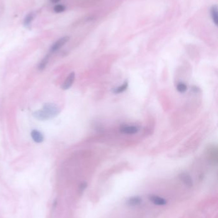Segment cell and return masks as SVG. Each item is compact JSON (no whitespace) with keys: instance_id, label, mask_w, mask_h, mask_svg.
Returning <instances> with one entry per match:
<instances>
[{"instance_id":"5","label":"cell","mask_w":218,"mask_h":218,"mask_svg":"<svg viewBox=\"0 0 218 218\" xmlns=\"http://www.w3.org/2000/svg\"><path fill=\"white\" fill-rule=\"evenodd\" d=\"M210 17L213 23L217 26L218 25V12H217V7L216 5H213L210 10Z\"/></svg>"},{"instance_id":"1","label":"cell","mask_w":218,"mask_h":218,"mask_svg":"<svg viewBox=\"0 0 218 218\" xmlns=\"http://www.w3.org/2000/svg\"><path fill=\"white\" fill-rule=\"evenodd\" d=\"M61 111L60 107L54 103H45L40 110L34 112L33 116L39 121L49 120L59 115Z\"/></svg>"},{"instance_id":"11","label":"cell","mask_w":218,"mask_h":218,"mask_svg":"<svg viewBox=\"0 0 218 218\" xmlns=\"http://www.w3.org/2000/svg\"><path fill=\"white\" fill-rule=\"evenodd\" d=\"M142 199L139 197H132L128 201V204L132 206H135L141 203Z\"/></svg>"},{"instance_id":"4","label":"cell","mask_w":218,"mask_h":218,"mask_svg":"<svg viewBox=\"0 0 218 218\" xmlns=\"http://www.w3.org/2000/svg\"><path fill=\"white\" fill-rule=\"evenodd\" d=\"M31 136H32L34 141L36 143H41L44 141V136L38 130H34L31 132Z\"/></svg>"},{"instance_id":"2","label":"cell","mask_w":218,"mask_h":218,"mask_svg":"<svg viewBox=\"0 0 218 218\" xmlns=\"http://www.w3.org/2000/svg\"><path fill=\"white\" fill-rule=\"evenodd\" d=\"M69 40H70V37H69V36H65V37L60 38V39H58L57 41H56L52 45V46L51 47V48H50V52H54L58 51L66 43H67Z\"/></svg>"},{"instance_id":"3","label":"cell","mask_w":218,"mask_h":218,"mask_svg":"<svg viewBox=\"0 0 218 218\" xmlns=\"http://www.w3.org/2000/svg\"><path fill=\"white\" fill-rule=\"evenodd\" d=\"M74 81H75V73L71 72L69 75V76L66 78L65 82H64L63 85H62L61 86L62 89L64 90L69 89L72 86Z\"/></svg>"},{"instance_id":"6","label":"cell","mask_w":218,"mask_h":218,"mask_svg":"<svg viewBox=\"0 0 218 218\" xmlns=\"http://www.w3.org/2000/svg\"><path fill=\"white\" fill-rule=\"evenodd\" d=\"M121 132L125 134H129V135H132V134H135L138 132L139 129L136 126H123L121 128L120 130Z\"/></svg>"},{"instance_id":"8","label":"cell","mask_w":218,"mask_h":218,"mask_svg":"<svg viewBox=\"0 0 218 218\" xmlns=\"http://www.w3.org/2000/svg\"><path fill=\"white\" fill-rule=\"evenodd\" d=\"M150 199L153 204H155V205H158V206H163V205H165L166 204V200L164 198H161L159 196H152L150 197Z\"/></svg>"},{"instance_id":"10","label":"cell","mask_w":218,"mask_h":218,"mask_svg":"<svg viewBox=\"0 0 218 218\" xmlns=\"http://www.w3.org/2000/svg\"><path fill=\"white\" fill-rule=\"evenodd\" d=\"M49 54L46 55V56L42 59V61H40V63H39V67H38L39 70H44V69L45 68L46 65H48V61H49Z\"/></svg>"},{"instance_id":"13","label":"cell","mask_w":218,"mask_h":218,"mask_svg":"<svg viewBox=\"0 0 218 218\" xmlns=\"http://www.w3.org/2000/svg\"><path fill=\"white\" fill-rule=\"evenodd\" d=\"M66 10L65 7L64 5H56L54 7V11L56 13H61Z\"/></svg>"},{"instance_id":"14","label":"cell","mask_w":218,"mask_h":218,"mask_svg":"<svg viewBox=\"0 0 218 218\" xmlns=\"http://www.w3.org/2000/svg\"><path fill=\"white\" fill-rule=\"evenodd\" d=\"M177 89L179 92L183 93L187 90V86L184 83H179L177 86Z\"/></svg>"},{"instance_id":"12","label":"cell","mask_w":218,"mask_h":218,"mask_svg":"<svg viewBox=\"0 0 218 218\" xmlns=\"http://www.w3.org/2000/svg\"><path fill=\"white\" fill-rule=\"evenodd\" d=\"M127 87H128V83L127 82H125L121 86L115 89L114 90V92L117 93V94H119V93L123 92V91H125L127 89Z\"/></svg>"},{"instance_id":"16","label":"cell","mask_w":218,"mask_h":218,"mask_svg":"<svg viewBox=\"0 0 218 218\" xmlns=\"http://www.w3.org/2000/svg\"><path fill=\"white\" fill-rule=\"evenodd\" d=\"M50 2L52 3H58L59 2H60V0H50Z\"/></svg>"},{"instance_id":"7","label":"cell","mask_w":218,"mask_h":218,"mask_svg":"<svg viewBox=\"0 0 218 218\" xmlns=\"http://www.w3.org/2000/svg\"><path fill=\"white\" fill-rule=\"evenodd\" d=\"M180 179L188 187H191L193 186V181L191 177L185 173H182L179 175Z\"/></svg>"},{"instance_id":"15","label":"cell","mask_w":218,"mask_h":218,"mask_svg":"<svg viewBox=\"0 0 218 218\" xmlns=\"http://www.w3.org/2000/svg\"><path fill=\"white\" fill-rule=\"evenodd\" d=\"M86 188V182H83V183H81V184H80V191H83V190H85Z\"/></svg>"},{"instance_id":"9","label":"cell","mask_w":218,"mask_h":218,"mask_svg":"<svg viewBox=\"0 0 218 218\" xmlns=\"http://www.w3.org/2000/svg\"><path fill=\"white\" fill-rule=\"evenodd\" d=\"M35 17V13L34 12L29 13L24 19V26H28L30 24V23L33 21Z\"/></svg>"}]
</instances>
